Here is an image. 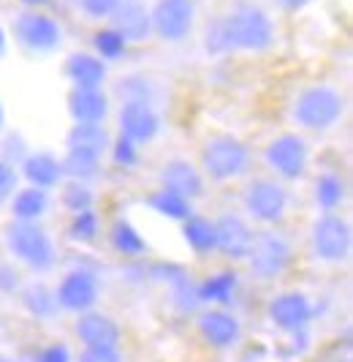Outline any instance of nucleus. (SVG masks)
Here are the masks:
<instances>
[{
	"label": "nucleus",
	"mask_w": 353,
	"mask_h": 362,
	"mask_svg": "<svg viewBox=\"0 0 353 362\" xmlns=\"http://www.w3.org/2000/svg\"><path fill=\"white\" fill-rule=\"evenodd\" d=\"M220 19L231 52H266L275 44V22L253 3H239Z\"/></svg>",
	"instance_id": "1"
},
{
	"label": "nucleus",
	"mask_w": 353,
	"mask_h": 362,
	"mask_svg": "<svg viewBox=\"0 0 353 362\" xmlns=\"http://www.w3.org/2000/svg\"><path fill=\"white\" fill-rule=\"evenodd\" d=\"M345 115V95L332 85H310L294 98L291 117L307 131H329Z\"/></svg>",
	"instance_id": "2"
},
{
	"label": "nucleus",
	"mask_w": 353,
	"mask_h": 362,
	"mask_svg": "<svg viewBox=\"0 0 353 362\" xmlns=\"http://www.w3.org/2000/svg\"><path fill=\"white\" fill-rule=\"evenodd\" d=\"M6 245L17 262H22L28 270L38 272V275L49 272L57 264V248L41 223L11 221L6 229Z\"/></svg>",
	"instance_id": "3"
},
{
	"label": "nucleus",
	"mask_w": 353,
	"mask_h": 362,
	"mask_svg": "<svg viewBox=\"0 0 353 362\" xmlns=\"http://www.w3.org/2000/svg\"><path fill=\"white\" fill-rule=\"evenodd\" d=\"M250 166H253L250 147L231 134L212 136L201 150V175L215 182L239 180L242 175L250 172Z\"/></svg>",
	"instance_id": "4"
},
{
	"label": "nucleus",
	"mask_w": 353,
	"mask_h": 362,
	"mask_svg": "<svg viewBox=\"0 0 353 362\" xmlns=\"http://www.w3.org/2000/svg\"><path fill=\"white\" fill-rule=\"evenodd\" d=\"M291 262H294V248L285 235L275 232V229H264V232L253 235V245L247 254V267L253 272V278L277 281L291 267Z\"/></svg>",
	"instance_id": "5"
},
{
	"label": "nucleus",
	"mask_w": 353,
	"mask_h": 362,
	"mask_svg": "<svg viewBox=\"0 0 353 362\" xmlns=\"http://www.w3.org/2000/svg\"><path fill=\"white\" fill-rule=\"evenodd\" d=\"M310 245H313V254L326 264L345 262L353 248L351 223L337 213H321L310 232Z\"/></svg>",
	"instance_id": "6"
},
{
	"label": "nucleus",
	"mask_w": 353,
	"mask_h": 362,
	"mask_svg": "<svg viewBox=\"0 0 353 362\" xmlns=\"http://www.w3.org/2000/svg\"><path fill=\"white\" fill-rule=\"evenodd\" d=\"M242 202L247 216L264 226H277L288 213V191L275 177H256L245 188Z\"/></svg>",
	"instance_id": "7"
},
{
	"label": "nucleus",
	"mask_w": 353,
	"mask_h": 362,
	"mask_svg": "<svg viewBox=\"0 0 353 362\" xmlns=\"http://www.w3.org/2000/svg\"><path fill=\"white\" fill-rule=\"evenodd\" d=\"M264 161L280 180H301L310 166V147L304 142V136L288 131L266 145Z\"/></svg>",
	"instance_id": "8"
},
{
	"label": "nucleus",
	"mask_w": 353,
	"mask_h": 362,
	"mask_svg": "<svg viewBox=\"0 0 353 362\" xmlns=\"http://www.w3.org/2000/svg\"><path fill=\"white\" fill-rule=\"evenodd\" d=\"M14 38L28 52L47 54L63 44V28L52 14L25 8L14 17Z\"/></svg>",
	"instance_id": "9"
},
{
	"label": "nucleus",
	"mask_w": 353,
	"mask_h": 362,
	"mask_svg": "<svg viewBox=\"0 0 353 362\" xmlns=\"http://www.w3.org/2000/svg\"><path fill=\"white\" fill-rule=\"evenodd\" d=\"M152 36L169 44H179L193 33L196 25V0H158L150 8Z\"/></svg>",
	"instance_id": "10"
},
{
	"label": "nucleus",
	"mask_w": 353,
	"mask_h": 362,
	"mask_svg": "<svg viewBox=\"0 0 353 362\" xmlns=\"http://www.w3.org/2000/svg\"><path fill=\"white\" fill-rule=\"evenodd\" d=\"M57 305L60 310H68V313H88L95 308L98 297H101V284H98V275L90 267H73L68 270L60 284H57Z\"/></svg>",
	"instance_id": "11"
},
{
	"label": "nucleus",
	"mask_w": 353,
	"mask_h": 362,
	"mask_svg": "<svg viewBox=\"0 0 353 362\" xmlns=\"http://www.w3.org/2000/svg\"><path fill=\"white\" fill-rule=\"evenodd\" d=\"M266 316L280 332L291 335V332H299V329L310 327L313 316H316V308H313V303H310V297L304 291H280L277 297L269 300Z\"/></svg>",
	"instance_id": "12"
},
{
	"label": "nucleus",
	"mask_w": 353,
	"mask_h": 362,
	"mask_svg": "<svg viewBox=\"0 0 353 362\" xmlns=\"http://www.w3.org/2000/svg\"><path fill=\"white\" fill-rule=\"evenodd\" d=\"M196 327L201 341L215 351H231L242 341V322L229 308H204Z\"/></svg>",
	"instance_id": "13"
},
{
	"label": "nucleus",
	"mask_w": 353,
	"mask_h": 362,
	"mask_svg": "<svg viewBox=\"0 0 353 362\" xmlns=\"http://www.w3.org/2000/svg\"><path fill=\"white\" fill-rule=\"evenodd\" d=\"M215 223V251L226 256L231 262H242L250 254L253 245V229L242 216L237 213H223L220 218L212 221Z\"/></svg>",
	"instance_id": "14"
},
{
	"label": "nucleus",
	"mask_w": 353,
	"mask_h": 362,
	"mask_svg": "<svg viewBox=\"0 0 353 362\" xmlns=\"http://www.w3.org/2000/svg\"><path fill=\"white\" fill-rule=\"evenodd\" d=\"M117 126H120V136L141 147L158 136L160 115L155 112L152 104H120Z\"/></svg>",
	"instance_id": "15"
},
{
	"label": "nucleus",
	"mask_w": 353,
	"mask_h": 362,
	"mask_svg": "<svg viewBox=\"0 0 353 362\" xmlns=\"http://www.w3.org/2000/svg\"><path fill=\"white\" fill-rule=\"evenodd\" d=\"M73 332L82 341V346H98V349H120V341H123L120 325L109 313H101V310L79 313Z\"/></svg>",
	"instance_id": "16"
},
{
	"label": "nucleus",
	"mask_w": 353,
	"mask_h": 362,
	"mask_svg": "<svg viewBox=\"0 0 353 362\" xmlns=\"http://www.w3.org/2000/svg\"><path fill=\"white\" fill-rule=\"evenodd\" d=\"M109 19H112L109 28H114L128 44H139L152 36L150 8L144 6V0H120Z\"/></svg>",
	"instance_id": "17"
},
{
	"label": "nucleus",
	"mask_w": 353,
	"mask_h": 362,
	"mask_svg": "<svg viewBox=\"0 0 353 362\" xmlns=\"http://www.w3.org/2000/svg\"><path fill=\"white\" fill-rule=\"evenodd\" d=\"M160 188L174 191L185 199H201L207 191V180L201 175V169L196 163L185 161V158H174L160 169Z\"/></svg>",
	"instance_id": "18"
},
{
	"label": "nucleus",
	"mask_w": 353,
	"mask_h": 362,
	"mask_svg": "<svg viewBox=\"0 0 353 362\" xmlns=\"http://www.w3.org/2000/svg\"><path fill=\"white\" fill-rule=\"evenodd\" d=\"M68 115L76 126H95L109 117V95L101 88L85 90L73 88L68 93Z\"/></svg>",
	"instance_id": "19"
},
{
	"label": "nucleus",
	"mask_w": 353,
	"mask_h": 362,
	"mask_svg": "<svg viewBox=\"0 0 353 362\" xmlns=\"http://www.w3.org/2000/svg\"><path fill=\"white\" fill-rule=\"evenodd\" d=\"M22 177L28 180V185L41 188V191H49L63 185L66 175H63V163L52 153H28L22 158Z\"/></svg>",
	"instance_id": "20"
},
{
	"label": "nucleus",
	"mask_w": 353,
	"mask_h": 362,
	"mask_svg": "<svg viewBox=\"0 0 353 362\" xmlns=\"http://www.w3.org/2000/svg\"><path fill=\"white\" fill-rule=\"evenodd\" d=\"M66 76L71 79L73 88H85V90H95L104 88L106 82V63L92 52H73L68 54L66 66H63Z\"/></svg>",
	"instance_id": "21"
},
{
	"label": "nucleus",
	"mask_w": 353,
	"mask_h": 362,
	"mask_svg": "<svg viewBox=\"0 0 353 362\" xmlns=\"http://www.w3.org/2000/svg\"><path fill=\"white\" fill-rule=\"evenodd\" d=\"M239 291V275L234 270H217L198 284V303L207 308H226Z\"/></svg>",
	"instance_id": "22"
},
{
	"label": "nucleus",
	"mask_w": 353,
	"mask_h": 362,
	"mask_svg": "<svg viewBox=\"0 0 353 362\" xmlns=\"http://www.w3.org/2000/svg\"><path fill=\"white\" fill-rule=\"evenodd\" d=\"M66 147L76 150V153H88L95 158H104L112 147V134L104 123H95V126H76L66 134Z\"/></svg>",
	"instance_id": "23"
},
{
	"label": "nucleus",
	"mask_w": 353,
	"mask_h": 362,
	"mask_svg": "<svg viewBox=\"0 0 353 362\" xmlns=\"http://www.w3.org/2000/svg\"><path fill=\"white\" fill-rule=\"evenodd\" d=\"M8 202H11V221L38 223L49 213V191H41V188H33V185L17 188Z\"/></svg>",
	"instance_id": "24"
},
{
	"label": "nucleus",
	"mask_w": 353,
	"mask_h": 362,
	"mask_svg": "<svg viewBox=\"0 0 353 362\" xmlns=\"http://www.w3.org/2000/svg\"><path fill=\"white\" fill-rule=\"evenodd\" d=\"M109 245H112L114 254L123 256V259H141V256L150 251L144 235H141L128 218H117L112 223V229H109Z\"/></svg>",
	"instance_id": "25"
},
{
	"label": "nucleus",
	"mask_w": 353,
	"mask_h": 362,
	"mask_svg": "<svg viewBox=\"0 0 353 362\" xmlns=\"http://www.w3.org/2000/svg\"><path fill=\"white\" fill-rule=\"evenodd\" d=\"M19 300H22V308L28 310L33 319H41V322L52 319L54 313L60 310L57 294H54L52 286H47L44 281H33V284L22 286V289H19Z\"/></svg>",
	"instance_id": "26"
},
{
	"label": "nucleus",
	"mask_w": 353,
	"mask_h": 362,
	"mask_svg": "<svg viewBox=\"0 0 353 362\" xmlns=\"http://www.w3.org/2000/svg\"><path fill=\"white\" fill-rule=\"evenodd\" d=\"M182 240L188 243V248L198 256H207L215 251V223L210 218L191 216L182 221Z\"/></svg>",
	"instance_id": "27"
},
{
	"label": "nucleus",
	"mask_w": 353,
	"mask_h": 362,
	"mask_svg": "<svg viewBox=\"0 0 353 362\" xmlns=\"http://www.w3.org/2000/svg\"><path fill=\"white\" fill-rule=\"evenodd\" d=\"M147 204H150V210H155L158 216L169 218V221H179V223L188 221L191 216H196L193 202L185 199V197H179V194H174V191H166V188H158L155 194H150Z\"/></svg>",
	"instance_id": "28"
},
{
	"label": "nucleus",
	"mask_w": 353,
	"mask_h": 362,
	"mask_svg": "<svg viewBox=\"0 0 353 362\" xmlns=\"http://www.w3.org/2000/svg\"><path fill=\"white\" fill-rule=\"evenodd\" d=\"M313 197H316V204L323 213H335L337 207L345 202V180L335 172H323L316 177Z\"/></svg>",
	"instance_id": "29"
},
{
	"label": "nucleus",
	"mask_w": 353,
	"mask_h": 362,
	"mask_svg": "<svg viewBox=\"0 0 353 362\" xmlns=\"http://www.w3.org/2000/svg\"><path fill=\"white\" fill-rule=\"evenodd\" d=\"M117 98L120 104H152L155 101V85L144 74H128L117 82Z\"/></svg>",
	"instance_id": "30"
},
{
	"label": "nucleus",
	"mask_w": 353,
	"mask_h": 362,
	"mask_svg": "<svg viewBox=\"0 0 353 362\" xmlns=\"http://www.w3.org/2000/svg\"><path fill=\"white\" fill-rule=\"evenodd\" d=\"M101 161L104 158H95V156H88V153H76V150H66V158H60L63 175L76 182L95 180L101 175Z\"/></svg>",
	"instance_id": "31"
},
{
	"label": "nucleus",
	"mask_w": 353,
	"mask_h": 362,
	"mask_svg": "<svg viewBox=\"0 0 353 362\" xmlns=\"http://www.w3.org/2000/svg\"><path fill=\"white\" fill-rule=\"evenodd\" d=\"M128 41H125L114 28H101L92 33V54L101 57L104 63H117L123 60L125 52H128Z\"/></svg>",
	"instance_id": "32"
},
{
	"label": "nucleus",
	"mask_w": 353,
	"mask_h": 362,
	"mask_svg": "<svg viewBox=\"0 0 353 362\" xmlns=\"http://www.w3.org/2000/svg\"><path fill=\"white\" fill-rule=\"evenodd\" d=\"M60 204L68 210L71 216L85 213V210H92V207H95V191H92L90 182H76V180L63 182Z\"/></svg>",
	"instance_id": "33"
},
{
	"label": "nucleus",
	"mask_w": 353,
	"mask_h": 362,
	"mask_svg": "<svg viewBox=\"0 0 353 362\" xmlns=\"http://www.w3.org/2000/svg\"><path fill=\"white\" fill-rule=\"evenodd\" d=\"M68 237L76 245H92L101 237V216L95 210H85V213L71 216Z\"/></svg>",
	"instance_id": "34"
},
{
	"label": "nucleus",
	"mask_w": 353,
	"mask_h": 362,
	"mask_svg": "<svg viewBox=\"0 0 353 362\" xmlns=\"http://www.w3.org/2000/svg\"><path fill=\"white\" fill-rule=\"evenodd\" d=\"M169 286H172V300H174L179 313H193L196 308H201V303H198V284L191 278V272H182Z\"/></svg>",
	"instance_id": "35"
},
{
	"label": "nucleus",
	"mask_w": 353,
	"mask_h": 362,
	"mask_svg": "<svg viewBox=\"0 0 353 362\" xmlns=\"http://www.w3.org/2000/svg\"><path fill=\"white\" fill-rule=\"evenodd\" d=\"M204 49L212 57H223V54L231 52L229 38H226V30H223V19H212L204 30Z\"/></svg>",
	"instance_id": "36"
},
{
	"label": "nucleus",
	"mask_w": 353,
	"mask_h": 362,
	"mask_svg": "<svg viewBox=\"0 0 353 362\" xmlns=\"http://www.w3.org/2000/svg\"><path fill=\"white\" fill-rule=\"evenodd\" d=\"M109 153H112V161L117 163L120 169H133V166L139 163V145L131 142V139H125V136L112 139Z\"/></svg>",
	"instance_id": "37"
},
{
	"label": "nucleus",
	"mask_w": 353,
	"mask_h": 362,
	"mask_svg": "<svg viewBox=\"0 0 353 362\" xmlns=\"http://www.w3.org/2000/svg\"><path fill=\"white\" fill-rule=\"evenodd\" d=\"M19 188V172L14 163H8L6 158H0V204L14 197V191Z\"/></svg>",
	"instance_id": "38"
},
{
	"label": "nucleus",
	"mask_w": 353,
	"mask_h": 362,
	"mask_svg": "<svg viewBox=\"0 0 353 362\" xmlns=\"http://www.w3.org/2000/svg\"><path fill=\"white\" fill-rule=\"evenodd\" d=\"M120 0H79V8L85 11V17L90 19H106L114 8H117Z\"/></svg>",
	"instance_id": "39"
},
{
	"label": "nucleus",
	"mask_w": 353,
	"mask_h": 362,
	"mask_svg": "<svg viewBox=\"0 0 353 362\" xmlns=\"http://www.w3.org/2000/svg\"><path fill=\"white\" fill-rule=\"evenodd\" d=\"M79 362H123L120 349H98V346H85Z\"/></svg>",
	"instance_id": "40"
},
{
	"label": "nucleus",
	"mask_w": 353,
	"mask_h": 362,
	"mask_svg": "<svg viewBox=\"0 0 353 362\" xmlns=\"http://www.w3.org/2000/svg\"><path fill=\"white\" fill-rule=\"evenodd\" d=\"M22 289V275L14 264H0V294H17Z\"/></svg>",
	"instance_id": "41"
},
{
	"label": "nucleus",
	"mask_w": 353,
	"mask_h": 362,
	"mask_svg": "<svg viewBox=\"0 0 353 362\" xmlns=\"http://www.w3.org/2000/svg\"><path fill=\"white\" fill-rule=\"evenodd\" d=\"M33 362H73L66 344H49L44 346L38 354H33Z\"/></svg>",
	"instance_id": "42"
},
{
	"label": "nucleus",
	"mask_w": 353,
	"mask_h": 362,
	"mask_svg": "<svg viewBox=\"0 0 353 362\" xmlns=\"http://www.w3.org/2000/svg\"><path fill=\"white\" fill-rule=\"evenodd\" d=\"M272 3H275L280 11H285V14H297V11H301L310 0H272Z\"/></svg>",
	"instance_id": "43"
},
{
	"label": "nucleus",
	"mask_w": 353,
	"mask_h": 362,
	"mask_svg": "<svg viewBox=\"0 0 353 362\" xmlns=\"http://www.w3.org/2000/svg\"><path fill=\"white\" fill-rule=\"evenodd\" d=\"M19 3H22L25 8H33V11H41V8H44V6H47L49 0H19Z\"/></svg>",
	"instance_id": "44"
},
{
	"label": "nucleus",
	"mask_w": 353,
	"mask_h": 362,
	"mask_svg": "<svg viewBox=\"0 0 353 362\" xmlns=\"http://www.w3.org/2000/svg\"><path fill=\"white\" fill-rule=\"evenodd\" d=\"M6 52V30L0 28V54Z\"/></svg>",
	"instance_id": "45"
},
{
	"label": "nucleus",
	"mask_w": 353,
	"mask_h": 362,
	"mask_svg": "<svg viewBox=\"0 0 353 362\" xmlns=\"http://www.w3.org/2000/svg\"><path fill=\"white\" fill-rule=\"evenodd\" d=\"M3 123H6V109H3V101H0V128H3Z\"/></svg>",
	"instance_id": "46"
},
{
	"label": "nucleus",
	"mask_w": 353,
	"mask_h": 362,
	"mask_svg": "<svg viewBox=\"0 0 353 362\" xmlns=\"http://www.w3.org/2000/svg\"><path fill=\"white\" fill-rule=\"evenodd\" d=\"M0 362H14V360H8V357H3V354H0Z\"/></svg>",
	"instance_id": "47"
},
{
	"label": "nucleus",
	"mask_w": 353,
	"mask_h": 362,
	"mask_svg": "<svg viewBox=\"0 0 353 362\" xmlns=\"http://www.w3.org/2000/svg\"><path fill=\"white\" fill-rule=\"evenodd\" d=\"M332 362H348V360H332Z\"/></svg>",
	"instance_id": "48"
}]
</instances>
